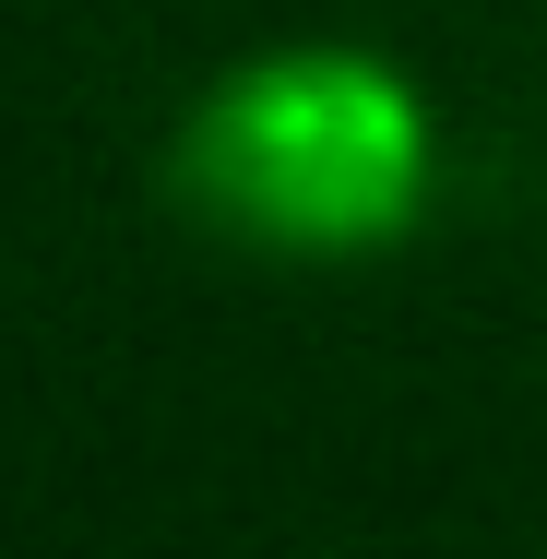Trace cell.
<instances>
[{
    "label": "cell",
    "mask_w": 547,
    "mask_h": 559,
    "mask_svg": "<svg viewBox=\"0 0 547 559\" xmlns=\"http://www.w3.org/2000/svg\"><path fill=\"white\" fill-rule=\"evenodd\" d=\"M429 179L440 131L417 84L369 48H262L167 131V203L274 262H369L417 238Z\"/></svg>",
    "instance_id": "cell-1"
}]
</instances>
